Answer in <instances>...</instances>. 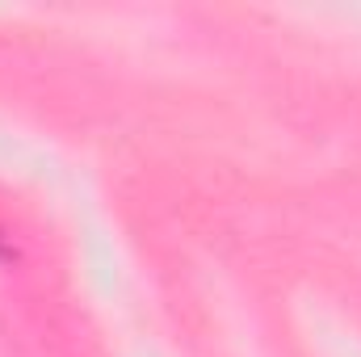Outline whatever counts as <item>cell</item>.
<instances>
[{
	"mask_svg": "<svg viewBox=\"0 0 361 357\" xmlns=\"http://www.w3.org/2000/svg\"><path fill=\"white\" fill-rule=\"evenodd\" d=\"M0 257H4V244H0Z\"/></svg>",
	"mask_w": 361,
	"mask_h": 357,
	"instance_id": "cell-1",
	"label": "cell"
}]
</instances>
